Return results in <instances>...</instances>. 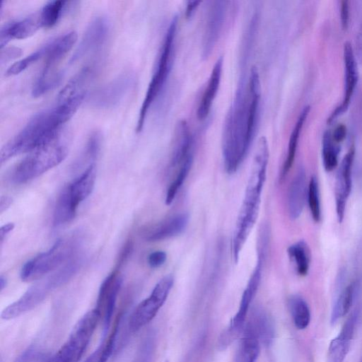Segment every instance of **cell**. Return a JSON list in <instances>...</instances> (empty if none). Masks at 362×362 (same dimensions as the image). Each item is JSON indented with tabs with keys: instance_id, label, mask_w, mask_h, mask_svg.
I'll use <instances>...</instances> for the list:
<instances>
[{
	"instance_id": "cell-1",
	"label": "cell",
	"mask_w": 362,
	"mask_h": 362,
	"mask_svg": "<svg viewBox=\"0 0 362 362\" xmlns=\"http://www.w3.org/2000/svg\"><path fill=\"white\" fill-rule=\"evenodd\" d=\"M261 92L249 93L240 81L233 105L223 124L222 152L226 170L232 174L243 161L253 140L257 127Z\"/></svg>"
},
{
	"instance_id": "cell-2",
	"label": "cell",
	"mask_w": 362,
	"mask_h": 362,
	"mask_svg": "<svg viewBox=\"0 0 362 362\" xmlns=\"http://www.w3.org/2000/svg\"><path fill=\"white\" fill-rule=\"evenodd\" d=\"M83 99L56 102L52 107L33 115L1 149L3 164L16 156L33 152L57 139L63 124L76 112Z\"/></svg>"
},
{
	"instance_id": "cell-3",
	"label": "cell",
	"mask_w": 362,
	"mask_h": 362,
	"mask_svg": "<svg viewBox=\"0 0 362 362\" xmlns=\"http://www.w3.org/2000/svg\"><path fill=\"white\" fill-rule=\"evenodd\" d=\"M269 156L267 139L262 136L258 141L234 230L232 252L235 262H238L240 253L258 217L262 193L266 180Z\"/></svg>"
},
{
	"instance_id": "cell-4",
	"label": "cell",
	"mask_w": 362,
	"mask_h": 362,
	"mask_svg": "<svg viewBox=\"0 0 362 362\" xmlns=\"http://www.w3.org/2000/svg\"><path fill=\"white\" fill-rule=\"evenodd\" d=\"M82 262L81 256H74L57 270L40 279L2 311L1 318L14 319L35 308L55 289L69 281L79 270Z\"/></svg>"
},
{
	"instance_id": "cell-5",
	"label": "cell",
	"mask_w": 362,
	"mask_h": 362,
	"mask_svg": "<svg viewBox=\"0 0 362 362\" xmlns=\"http://www.w3.org/2000/svg\"><path fill=\"white\" fill-rule=\"evenodd\" d=\"M81 242L78 233L58 239L47 251L39 254L23 265L21 279L24 281L35 280L57 270L76 256Z\"/></svg>"
},
{
	"instance_id": "cell-6",
	"label": "cell",
	"mask_w": 362,
	"mask_h": 362,
	"mask_svg": "<svg viewBox=\"0 0 362 362\" xmlns=\"http://www.w3.org/2000/svg\"><path fill=\"white\" fill-rule=\"evenodd\" d=\"M177 25V17L175 16L166 31L154 72L139 110L136 128V132H140L142 130L148 112L163 88L169 75L173 63Z\"/></svg>"
},
{
	"instance_id": "cell-7",
	"label": "cell",
	"mask_w": 362,
	"mask_h": 362,
	"mask_svg": "<svg viewBox=\"0 0 362 362\" xmlns=\"http://www.w3.org/2000/svg\"><path fill=\"white\" fill-rule=\"evenodd\" d=\"M66 154V146L57 139L30 152L13 168L10 180L15 184L25 183L59 165Z\"/></svg>"
},
{
	"instance_id": "cell-8",
	"label": "cell",
	"mask_w": 362,
	"mask_h": 362,
	"mask_svg": "<svg viewBox=\"0 0 362 362\" xmlns=\"http://www.w3.org/2000/svg\"><path fill=\"white\" fill-rule=\"evenodd\" d=\"M100 320V314L95 308L84 314L74 327L66 341L45 362H78Z\"/></svg>"
},
{
	"instance_id": "cell-9",
	"label": "cell",
	"mask_w": 362,
	"mask_h": 362,
	"mask_svg": "<svg viewBox=\"0 0 362 362\" xmlns=\"http://www.w3.org/2000/svg\"><path fill=\"white\" fill-rule=\"evenodd\" d=\"M264 256V252L258 251L257 264L243 291L238 310L228 327L219 337L218 345L221 350L229 346L243 329L247 313L259 285Z\"/></svg>"
},
{
	"instance_id": "cell-10",
	"label": "cell",
	"mask_w": 362,
	"mask_h": 362,
	"mask_svg": "<svg viewBox=\"0 0 362 362\" xmlns=\"http://www.w3.org/2000/svg\"><path fill=\"white\" fill-rule=\"evenodd\" d=\"M173 277L166 275L155 286L150 296L134 309L129 321V327L136 332L150 322L166 300L173 285Z\"/></svg>"
},
{
	"instance_id": "cell-11",
	"label": "cell",
	"mask_w": 362,
	"mask_h": 362,
	"mask_svg": "<svg viewBox=\"0 0 362 362\" xmlns=\"http://www.w3.org/2000/svg\"><path fill=\"white\" fill-rule=\"evenodd\" d=\"M136 78L132 72L119 74L95 90L90 98V104L97 109H108L117 105L133 89Z\"/></svg>"
},
{
	"instance_id": "cell-12",
	"label": "cell",
	"mask_w": 362,
	"mask_h": 362,
	"mask_svg": "<svg viewBox=\"0 0 362 362\" xmlns=\"http://www.w3.org/2000/svg\"><path fill=\"white\" fill-rule=\"evenodd\" d=\"M122 284V277L117 271H114L104 279L100 285L95 309L100 313V320L103 321V339L106 337L110 327Z\"/></svg>"
},
{
	"instance_id": "cell-13",
	"label": "cell",
	"mask_w": 362,
	"mask_h": 362,
	"mask_svg": "<svg viewBox=\"0 0 362 362\" xmlns=\"http://www.w3.org/2000/svg\"><path fill=\"white\" fill-rule=\"evenodd\" d=\"M110 25L103 16L94 18L86 28L79 44L70 58L74 63L85 56L98 51L107 40Z\"/></svg>"
},
{
	"instance_id": "cell-14",
	"label": "cell",
	"mask_w": 362,
	"mask_h": 362,
	"mask_svg": "<svg viewBox=\"0 0 362 362\" xmlns=\"http://www.w3.org/2000/svg\"><path fill=\"white\" fill-rule=\"evenodd\" d=\"M343 58L344 64L343 98L341 103L331 112L327 118V123L332 122L337 117L346 111L358 80L356 57L351 44L348 41L344 44Z\"/></svg>"
},
{
	"instance_id": "cell-15",
	"label": "cell",
	"mask_w": 362,
	"mask_h": 362,
	"mask_svg": "<svg viewBox=\"0 0 362 362\" xmlns=\"http://www.w3.org/2000/svg\"><path fill=\"white\" fill-rule=\"evenodd\" d=\"M354 156L355 148L352 146L344 156L336 176L335 204L339 223L344 220L346 202L351 191V170Z\"/></svg>"
},
{
	"instance_id": "cell-16",
	"label": "cell",
	"mask_w": 362,
	"mask_h": 362,
	"mask_svg": "<svg viewBox=\"0 0 362 362\" xmlns=\"http://www.w3.org/2000/svg\"><path fill=\"white\" fill-rule=\"evenodd\" d=\"M208 8L202 41V57L206 59L211 54L218 39L224 22L228 1H212Z\"/></svg>"
},
{
	"instance_id": "cell-17",
	"label": "cell",
	"mask_w": 362,
	"mask_h": 362,
	"mask_svg": "<svg viewBox=\"0 0 362 362\" xmlns=\"http://www.w3.org/2000/svg\"><path fill=\"white\" fill-rule=\"evenodd\" d=\"M358 318V310H354L346 319L339 334L331 341L326 362L344 361L351 346Z\"/></svg>"
},
{
	"instance_id": "cell-18",
	"label": "cell",
	"mask_w": 362,
	"mask_h": 362,
	"mask_svg": "<svg viewBox=\"0 0 362 362\" xmlns=\"http://www.w3.org/2000/svg\"><path fill=\"white\" fill-rule=\"evenodd\" d=\"M42 28L39 11L6 24L0 30V47L13 39H24Z\"/></svg>"
},
{
	"instance_id": "cell-19",
	"label": "cell",
	"mask_w": 362,
	"mask_h": 362,
	"mask_svg": "<svg viewBox=\"0 0 362 362\" xmlns=\"http://www.w3.org/2000/svg\"><path fill=\"white\" fill-rule=\"evenodd\" d=\"M193 137L188 124L184 119L177 122L175 129L170 168L180 166L189 157L193 156Z\"/></svg>"
},
{
	"instance_id": "cell-20",
	"label": "cell",
	"mask_w": 362,
	"mask_h": 362,
	"mask_svg": "<svg viewBox=\"0 0 362 362\" xmlns=\"http://www.w3.org/2000/svg\"><path fill=\"white\" fill-rule=\"evenodd\" d=\"M95 181V168L94 164L88 168L73 182L64 190L72 206L77 210L78 205L93 192Z\"/></svg>"
},
{
	"instance_id": "cell-21",
	"label": "cell",
	"mask_w": 362,
	"mask_h": 362,
	"mask_svg": "<svg viewBox=\"0 0 362 362\" xmlns=\"http://www.w3.org/2000/svg\"><path fill=\"white\" fill-rule=\"evenodd\" d=\"M76 32L71 30L63 33L44 45V66L58 67V64L72 48L77 40Z\"/></svg>"
},
{
	"instance_id": "cell-22",
	"label": "cell",
	"mask_w": 362,
	"mask_h": 362,
	"mask_svg": "<svg viewBox=\"0 0 362 362\" xmlns=\"http://www.w3.org/2000/svg\"><path fill=\"white\" fill-rule=\"evenodd\" d=\"M189 215L181 213L158 223L145 233L147 241L155 242L180 234L187 227Z\"/></svg>"
},
{
	"instance_id": "cell-23",
	"label": "cell",
	"mask_w": 362,
	"mask_h": 362,
	"mask_svg": "<svg viewBox=\"0 0 362 362\" xmlns=\"http://www.w3.org/2000/svg\"><path fill=\"white\" fill-rule=\"evenodd\" d=\"M306 195V175L303 168L297 172L288 194V210L291 219L298 218L303 209Z\"/></svg>"
},
{
	"instance_id": "cell-24",
	"label": "cell",
	"mask_w": 362,
	"mask_h": 362,
	"mask_svg": "<svg viewBox=\"0 0 362 362\" xmlns=\"http://www.w3.org/2000/svg\"><path fill=\"white\" fill-rule=\"evenodd\" d=\"M223 62V57H220L213 67L207 83V88L204 90L198 106L197 115L199 119H205L211 110V105L218 90Z\"/></svg>"
},
{
	"instance_id": "cell-25",
	"label": "cell",
	"mask_w": 362,
	"mask_h": 362,
	"mask_svg": "<svg viewBox=\"0 0 362 362\" xmlns=\"http://www.w3.org/2000/svg\"><path fill=\"white\" fill-rule=\"evenodd\" d=\"M245 329L250 331L264 346H269L274 338V328L268 315L262 310L257 309L252 315Z\"/></svg>"
},
{
	"instance_id": "cell-26",
	"label": "cell",
	"mask_w": 362,
	"mask_h": 362,
	"mask_svg": "<svg viewBox=\"0 0 362 362\" xmlns=\"http://www.w3.org/2000/svg\"><path fill=\"white\" fill-rule=\"evenodd\" d=\"M310 105H306L303 107L292 130L288 141L286 158L284 163L280 174L281 180H283L286 177V176L287 175L288 173L289 172L290 169L293 165V163L295 160L300 134L303 127L304 122H305L307 117L310 112Z\"/></svg>"
},
{
	"instance_id": "cell-27",
	"label": "cell",
	"mask_w": 362,
	"mask_h": 362,
	"mask_svg": "<svg viewBox=\"0 0 362 362\" xmlns=\"http://www.w3.org/2000/svg\"><path fill=\"white\" fill-rule=\"evenodd\" d=\"M260 350V342L257 337L247 329L239 343L235 362H255Z\"/></svg>"
},
{
	"instance_id": "cell-28",
	"label": "cell",
	"mask_w": 362,
	"mask_h": 362,
	"mask_svg": "<svg viewBox=\"0 0 362 362\" xmlns=\"http://www.w3.org/2000/svg\"><path fill=\"white\" fill-rule=\"evenodd\" d=\"M62 72L59 68L42 67L41 72L35 79L33 88L32 95L37 98L44 95L56 87L62 78Z\"/></svg>"
},
{
	"instance_id": "cell-29",
	"label": "cell",
	"mask_w": 362,
	"mask_h": 362,
	"mask_svg": "<svg viewBox=\"0 0 362 362\" xmlns=\"http://www.w3.org/2000/svg\"><path fill=\"white\" fill-rule=\"evenodd\" d=\"M356 286L355 282L350 283L341 291L337 297L330 316V322L332 325L337 324L340 319L349 312L354 299Z\"/></svg>"
},
{
	"instance_id": "cell-30",
	"label": "cell",
	"mask_w": 362,
	"mask_h": 362,
	"mask_svg": "<svg viewBox=\"0 0 362 362\" xmlns=\"http://www.w3.org/2000/svg\"><path fill=\"white\" fill-rule=\"evenodd\" d=\"M289 258L294 263L296 272L300 276H305L310 268L311 255L307 243L300 240L287 249Z\"/></svg>"
},
{
	"instance_id": "cell-31",
	"label": "cell",
	"mask_w": 362,
	"mask_h": 362,
	"mask_svg": "<svg viewBox=\"0 0 362 362\" xmlns=\"http://www.w3.org/2000/svg\"><path fill=\"white\" fill-rule=\"evenodd\" d=\"M288 307L296 327L304 329L310 322L311 314L306 301L300 296H292L288 300Z\"/></svg>"
},
{
	"instance_id": "cell-32",
	"label": "cell",
	"mask_w": 362,
	"mask_h": 362,
	"mask_svg": "<svg viewBox=\"0 0 362 362\" xmlns=\"http://www.w3.org/2000/svg\"><path fill=\"white\" fill-rule=\"evenodd\" d=\"M67 1L54 0L47 2L38 11L42 28L54 26L66 8Z\"/></svg>"
},
{
	"instance_id": "cell-33",
	"label": "cell",
	"mask_w": 362,
	"mask_h": 362,
	"mask_svg": "<svg viewBox=\"0 0 362 362\" xmlns=\"http://www.w3.org/2000/svg\"><path fill=\"white\" fill-rule=\"evenodd\" d=\"M338 151L331 132L325 131L322 137V157L323 166L327 172L332 171L337 166Z\"/></svg>"
},
{
	"instance_id": "cell-34",
	"label": "cell",
	"mask_w": 362,
	"mask_h": 362,
	"mask_svg": "<svg viewBox=\"0 0 362 362\" xmlns=\"http://www.w3.org/2000/svg\"><path fill=\"white\" fill-rule=\"evenodd\" d=\"M121 318V315L117 316L106 340L103 341L102 344L95 351L96 356L94 362H107L109 360L115 348Z\"/></svg>"
},
{
	"instance_id": "cell-35",
	"label": "cell",
	"mask_w": 362,
	"mask_h": 362,
	"mask_svg": "<svg viewBox=\"0 0 362 362\" xmlns=\"http://www.w3.org/2000/svg\"><path fill=\"white\" fill-rule=\"evenodd\" d=\"M193 162V156L189 157L180 166L173 182L170 185L165 195V202L170 205L175 199L177 192L185 182L191 169Z\"/></svg>"
},
{
	"instance_id": "cell-36",
	"label": "cell",
	"mask_w": 362,
	"mask_h": 362,
	"mask_svg": "<svg viewBox=\"0 0 362 362\" xmlns=\"http://www.w3.org/2000/svg\"><path fill=\"white\" fill-rule=\"evenodd\" d=\"M308 202L313 220L318 222L321 218V207L318 182L315 177L310 180L308 188Z\"/></svg>"
},
{
	"instance_id": "cell-37",
	"label": "cell",
	"mask_w": 362,
	"mask_h": 362,
	"mask_svg": "<svg viewBox=\"0 0 362 362\" xmlns=\"http://www.w3.org/2000/svg\"><path fill=\"white\" fill-rule=\"evenodd\" d=\"M45 57V47L42 46L26 57L13 63L6 71L7 76H13L23 71L33 63Z\"/></svg>"
},
{
	"instance_id": "cell-38",
	"label": "cell",
	"mask_w": 362,
	"mask_h": 362,
	"mask_svg": "<svg viewBox=\"0 0 362 362\" xmlns=\"http://www.w3.org/2000/svg\"><path fill=\"white\" fill-rule=\"evenodd\" d=\"M100 144L101 136L100 133L98 132H93L86 142L85 148L80 158L79 163L81 162L86 161L91 163L92 161H94L99 153L100 149Z\"/></svg>"
},
{
	"instance_id": "cell-39",
	"label": "cell",
	"mask_w": 362,
	"mask_h": 362,
	"mask_svg": "<svg viewBox=\"0 0 362 362\" xmlns=\"http://www.w3.org/2000/svg\"><path fill=\"white\" fill-rule=\"evenodd\" d=\"M154 347L155 337L149 333L141 342L132 362H151Z\"/></svg>"
},
{
	"instance_id": "cell-40",
	"label": "cell",
	"mask_w": 362,
	"mask_h": 362,
	"mask_svg": "<svg viewBox=\"0 0 362 362\" xmlns=\"http://www.w3.org/2000/svg\"><path fill=\"white\" fill-rule=\"evenodd\" d=\"M45 355L40 354L35 348L30 347L25 350L16 359V362H36Z\"/></svg>"
},
{
	"instance_id": "cell-41",
	"label": "cell",
	"mask_w": 362,
	"mask_h": 362,
	"mask_svg": "<svg viewBox=\"0 0 362 362\" xmlns=\"http://www.w3.org/2000/svg\"><path fill=\"white\" fill-rule=\"evenodd\" d=\"M21 54L22 50L18 47H9L1 49V63L4 64L9 62L13 59L20 57Z\"/></svg>"
},
{
	"instance_id": "cell-42",
	"label": "cell",
	"mask_w": 362,
	"mask_h": 362,
	"mask_svg": "<svg viewBox=\"0 0 362 362\" xmlns=\"http://www.w3.org/2000/svg\"><path fill=\"white\" fill-rule=\"evenodd\" d=\"M167 258L166 253L163 251H155L151 252L148 257V263L152 268H158L162 266Z\"/></svg>"
},
{
	"instance_id": "cell-43",
	"label": "cell",
	"mask_w": 362,
	"mask_h": 362,
	"mask_svg": "<svg viewBox=\"0 0 362 362\" xmlns=\"http://www.w3.org/2000/svg\"><path fill=\"white\" fill-rule=\"evenodd\" d=\"M341 25L344 30H346L349 25V5L347 0H342L340 3Z\"/></svg>"
},
{
	"instance_id": "cell-44",
	"label": "cell",
	"mask_w": 362,
	"mask_h": 362,
	"mask_svg": "<svg viewBox=\"0 0 362 362\" xmlns=\"http://www.w3.org/2000/svg\"><path fill=\"white\" fill-rule=\"evenodd\" d=\"M133 250V243L132 240L127 241L122 247L118 257V269L127 261Z\"/></svg>"
},
{
	"instance_id": "cell-45",
	"label": "cell",
	"mask_w": 362,
	"mask_h": 362,
	"mask_svg": "<svg viewBox=\"0 0 362 362\" xmlns=\"http://www.w3.org/2000/svg\"><path fill=\"white\" fill-rule=\"evenodd\" d=\"M346 134V127L344 124H339L332 133V136L334 142L342 141Z\"/></svg>"
},
{
	"instance_id": "cell-46",
	"label": "cell",
	"mask_w": 362,
	"mask_h": 362,
	"mask_svg": "<svg viewBox=\"0 0 362 362\" xmlns=\"http://www.w3.org/2000/svg\"><path fill=\"white\" fill-rule=\"evenodd\" d=\"M356 54L358 61L362 63V22L356 38Z\"/></svg>"
},
{
	"instance_id": "cell-47",
	"label": "cell",
	"mask_w": 362,
	"mask_h": 362,
	"mask_svg": "<svg viewBox=\"0 0 362 362\" xmlns=\"http://www.w3.org/2000/svg\"><path fill=\"white\" fill-rule=\"evenodd\" d=\"M14 223H8L2 226L0 228V243L2 245L6 236L13 229Z\"/></svg>"
},
{
	"instance_id": "cell-48",
	"label": "cell",
	"mask_w": 362,
	"mask_h": 362,
	"mask_svg": "<svg viewBox=\"0 0 362 362\" xmlns=\"http://www.w3.org/2000/svg\"><path fill=\"white\" fill-rule=\"evenodd\" d=\"M200 1H189L187 2L185 16L187 18H190L198 7Z\"/></svg>"
},
{
	"instance_id": "cell-49",
	"label": "cell",
	"mask_w": 362,
	"mask_h": 362,
	"mask_svg": "<svg viewBox=\"0 0 362 362\" xmlns=\"http://www.w3.org/2000/svg\"><path fill=\"white\" fill-rule=\"evenodd\" d=\"M12 203V199L8 196H1L0 198V212L6 211Z\"/></svg>"
},
{
	"instance_id": "cell-50",
	"label": "cell",
	"mask_w": 362,
	"mask_h": 362,
	"mask_svg": "<svg viewBox=\"0 0 362 362\" xmlns=\"http://www.w3.org/2000/svg\"><path fill=\"white\" fill-rule=\"evenodd\" d=\"M6 286V279L3 275L0 276V289L2 291Z\"/></svg>"
},
{
	"instance_id": "cell-51",
	"label": "cell",
	"mask_w": 362,
	"mask_h": 362,
	"mask_svg": "<svg viewBox=\"0 0 362 362\" xmlns=\"http://www.w3.org/2000/svg\"><path fill=\"white\" fill-rule=\"evenodd\" d=\"M96 356V353L94 351L90 356H89L84 362H94Z\"/></svg>"
},
{
	"instance_id": "cell-52",
	"label": "cell",
	"mask_w": 362,
	"mask_h": 362,
	"mask_svg": "<svg viewBox=\"0 0 362 362\" xmlns=\"http://www.w3.org/2000/svg\"><path fill=\"white\" fill-rule=\"evenodd\" d=\"M46 360H45V356H44L42 358H41L40 359H39L36 362H45Z\"/></svg>"
},
{
	"instance_id": "cell-53",
	"label": "cell",
	"mask_w": 362,
	"mask_h": 362,
	"mask_svg": "<svg viewBox=\"0 0 362 362\" xmlns=\"http://www.w3.org/2000/svg\"><path fill=\"white\" fill-rule=\"evenodd\" d=\"M166 362H168V361H166Z\"/></svg>"
}]
</instances>
